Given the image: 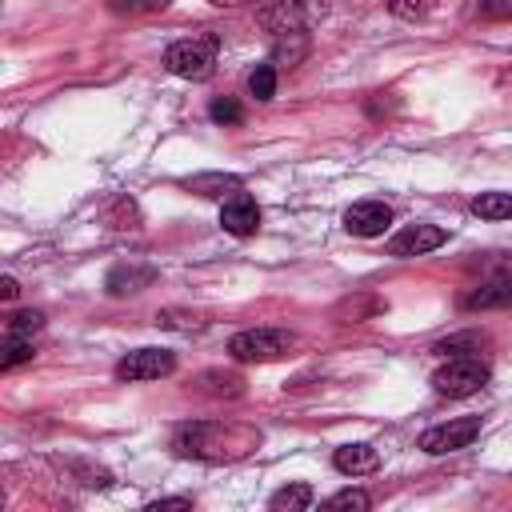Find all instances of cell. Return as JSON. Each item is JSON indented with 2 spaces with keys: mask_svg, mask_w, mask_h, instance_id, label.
Here are the masks:
<instances>
[{
  "mask_svg": "<svg viewBox=\"0 0 512 512\" xmlns=\"http://www.w3.org/2000/svg\"><path fill=\"white\" fill-rule=\"evenodd\" d=\"M176 372V352L168 348H136L116 364V380H160Z\"/></svg>",
  "mask_w": 512,
  "mask_h": 512,
  "instance_id": "cell-8",
  "label": "cell"
},
{
  "mask_svg": "<svg viewBox=\"0 0 512 512\" xmlns=\"http://www.w3.org/2000/svg\"><path fill=\"white\" fill-rule=\"evenodd\" d=\"M308 32H288V36H276L272 40V64L280 68H296L304 56H308Z\"/></svg>",
  "mask_w": 512,
  "mask_h": 512,
  "instance_id": "cell-15",
  "label": "cell"
},
{
  "mask_svg": "<svg viewBox=\"0 0 512 512\" xmlns=\"http://www.w3.org/2000/svg\"><path fill=\"white\" fill-rule=\"evenodd\" d=\"M332 468L344 472V476H364V472L380 468V452L372 444H340L332 452Z\"/></svg>",
  "mask_w": 512,
  "mask_h": 512,
  "instance_id": "cell-14",
  "label": "cell"
},
{
  "mask_svg": "<svg viewBox=\"0 0 512 512\" xmlns=\"http://www.w3.org/2000/svg\"><path fill=\"white\" fill-rule=\"evenodd\" d=\"M444 240H448V232H444L440 224H408V228H400V232L388 240V256H396V260L424 256V252H436Z\"/></svg>",
  "mask_w": 512,
  "mask_h": 512,
  "instance_id": "cell-9",
  "label": "cell"
},
{
  "mask_svg": "<svg viewBox=\"0 0 512 512\" xmlns=\"http://www.w3.org/2000/svg\"><path fill=\"white\" fill-rule=\"evenodd\" d=\"M476 12L488 20H512V0H476Z\"/></svg>",
  "mask_w": 512,
  "mask_h": 512,
  "instance_id": "cell-28",
  "label": "cell"
},
{
  "mask_svg": "<svg viewBox=\"0 0 512 512\" xmlns=\"http://www.w3.org/2000/svg\"><path fill=\"white\" fill-rule=\"evenodd\" d=\"M40 324H44L40 312H16V316H8V332L12 336H32V332H40Z\"/></svg>",
  "mask_w": 512,
  "mask_h": 512,
  "instance_id": "cell-27",
  "label": "cell"
},
{
  "mask_svg": "<svg viewBox=\"0 0 512 512\" xmlns=\"http://www.w3.org/2000/svg\"><path fill=\"white\" fill-rule=\"evenodd\" d=\"M164 508H192V500L188 496H164V500H152L148 504V512H164Z\"/></svg>",
  "mask_w": 512,
  "mask_h": 512,
  "instance_id": "cell-29",
  "label": "cell"
},
{
  "mask_svg": "<svg viewBox=\"0 0 512 512\" xmlns=\"http://www.w3.org/2000/svg\"><path fill=\"white\" fill-rule=\"evenodd\" d=\"M480 348H484V336L480 332H456V336L440 340L432 352H440V356H476Z\"/></svg>",
  "mask_w": 512,
  "mask_h": 512,
  "instance_id": "cell-19",
  "label": "cell"
},
{
  "mask_svg": "<svg viewBox=\"0 0 512 512\" xmlns=\"http://www.w3.org/2000/svg\"><path fill=\"white\" fill-rule=\"evenodd\" d=\"M392 224V208L384 204V200H356L348 212H344V228L352 232V236H380L384 228Z\"/></svg>",
  "mask_w": 512,
  "mask_h": 512,
  "instance_id": "cell-10",
  "label": "cell"
},
{
  "mask_svg": "<svg viewBox=\"0 0 512 512\" xmlns=\"http://www.w3.org/2000/svg\"><path fill=\"white\" fill-rule=\"evenodd\" d=\"M36 356V348H32V336H4V352H0V372H12L16 364H28Z\"/></svg>",
  "mask_w": 512,
  "mask_h": 512,
  "instance_id": "cell-18",
  "label": "cell"
},
{
  "mask_svg": "<svg viewBox=\"0 0 512 512\" xmlns=\"http://www.w3.org/2000/svg\"><path fill=\"white\" fill-rule=\"evenodd\" d=\"M332 0H264L256 8V20L264 32L272 36H288V32H308L328 16Z\"/></svg>",
  "mask_w": 512,
  "mask_h": 512,
  "instance_id": "cell-2",
  "label": "cell"
},
{
  "mask_svg": "<svg viewBox=\"0 0 512 512\" xmlns=\"http://www.w3.org/2000/svg\"><path fill=\"white\" fill-rule=\"evenodd\" d=\"M208 116H212L216 124H240V120H244V108H240L232 96H216V100L208 104Z\"/></svg>",
  "mask_w": 512,
  "mask_h": 512,
  "instance_id": "cell-24",
  "label": "cell"
},
{
  "mask_svg": "<svg viewBox=\"0 0 512 512\" xmlns=\"http://www.w3.org/2000/svg\"><path fill=\"white\" fill-rule=\"evenodd\" d=\"M256 432L244 428H220V424H184L172 440L176 456H196V460H232L256 448Z\"/></svg>",
  "mask_w": 512,
  "mask_h": 512,
  "instance_id": "cell-1",
  "label": "cell"
},
{
  "mask_svg": "<svg viewBox=\"0 0 512 512\" xmlns=\"http://www.w3.org/2000/svg\"><path fill=\"white\" fill-rule=\"evenodd\" d=\"M436 8V0H388V12L400 20H424Z\"/></svg>",
  "mask_w": 512,
  "mask_h": 512,
  "instance_id": "cell-25",
  "label": "cell"
},
{
  "mask_svg": "<svg viewBox=\"0 0 512 512\" xmlns=\"http://www.w3.org/2000/svg\"><path fill=\"white\" fill-rule=\"evenodd\" d=\"M152 280H156V268L152 264H116L104 276V288L112 296H132V292H144Z\"/></svg>",
  "mask_w": 512,
  "mask_h": 512,
  "instance_id": "cell-12",
  "label": "cell"
},
{
  "mask_svg": "<svg viewBox=\"0 0 512 512\" xmlns=\"http://www.w3.org/2000/svg\"><path fill=\"white\" fill-rule=\"evenodd\" d=\"M248 92L256 96V100H272L276 96V64L268 60V64H256L252 72H248Z\"/></svg>",
  "mask_w": 512,
  "mask_h": 512,
  "instance_id": "cell-20",
  "label": "cell"
},
{
  "mask_svg": "<svg viewBox=\"0 0 512 512\" xmlns=\"http://www.w3.org/2000/svg\"><path fill=\"white\" fill-rule=\"evenodd\" d=\"M480 436V416H464V420H448V424H432L420 436V448L428 456H448L456 448H468Z\"/></svg>",
  "mask_w": 512,
  "mask_h": 512,
  "instance_id": "cell-7",
  "label": "cell"
},
{
  "mask_svg": "<svg viewBox=\"0 0 512 512\" xmlns=\"http://www.w3.org/2000/svg\"><path fill=\"white\" fill-rule=\"evenodd\" d=\"M512 304V256L500 260L488 276H480L464 296H460V308L468 312H480V308H508Z\"/></svg>",
  "mask_w": 512,
  "mask_h": 512,
  "instance_id": "cell-6",
  "label": "cell"
},
{
  "mask_svg": "<svg viewBox=\"0 0 512 512\" xmlns=\"http://www.w3.org/2000/svg\"><path fill=\"white\" fill-rule=\"evenodd\" d=\"M472 212L480 220H512V192H480L472 200Z\"/></svg>",
  "mask_w": 512,
  "mask_h": 512,
  "instance_id": "cell-16",
  "label": "cell"
},
{
  "mask_svg": "<svg viewBox=\"0 0 512 512\" xmlns=\"http://www.w3.org/2000/svg\"><path fill=\"white\" fill-rule=\"evenodd\" d=\"M488 376L492 368L480 356H448V364L432 372V388L448 400H464V396H476L488 384Z\"/></svg>",
  "mask_w": 512,
  "mask_h": 512,
  "instance_id": "cell-4",
  "label": "cell"
},
{
  "mask_svg": "<svg viewBox=\"0 0 512 512\" xmlns=\"http://www.w3.org/2000/svg\"><path fill=\"white\" fill-rule=\"evenodd\" d=\"M156 324L160 328H172V332H200L204 328V316L180 312V308H164V312H156Z\"/></svg>",
  "mask_w": 512,
  "mask_h": 512,
  "instance_id": "cell-21",
  "label": "cell"
},
{
  "mask_svg": "<svg viewBox=\"0 0 512 512\" xmlns=\"http://www.w3.org/2000/svg\"><path fill=\"white\" fill-rule=\"evenodd\" d=\"M172 0H108V8L116 16H152V12H164Z\"/></svg>",
  "mask_w": 512,
  "mask_h": 512,
  "instance_id": "cell-23",
  "label": "cell"
},
{
  "mask_svg": "<svg viewBox=\"0 0 512 512\" xmlns=\"http://www.w3.org/2000/svg\"><path fill=\"white\" fill-rule=\"evenodd\" d=\"M200 380H204V392H212V396H240L244 392V380L236 372H204Z\"/></svg>",
  "mask_w": 512,
  "mask_h": 512,
  "instance_id": "cell-22",
  "label": "cell"
},
{
  "mask_svg": "<svg viewBox=\"0 0 512 512\" xmlns=\"http://www.w3.org/2000/svg\"><path fill=\"white\" fill-rule=\"evenodd\" d=\"M288 348H296V336L288 328H244L228 340V356L240 364H268L288 356Z\"/></svg>",
  "mask_w": 512,
  "mask_h": 512,
  "instance_id": "cell-3",
  "label": "cell"
},
{
  "mask_svg": "<svg viewBox=\"0 0 512 512\" xmlns=\"http://www.w3.org/2000/svg\"><path fill=\"white\" fill-rule=\"evenodd\" d=\"M184 188L196 192V196H208V200H228V196L244 192V180L232 176V172H196V176L184 180Z\"/></svg>",
  "mask_w": 512,
  "mask_h": 512,
  "instance_id": "cell-13",
  "label": "cell"
},
{
  "mask_svg": "<svg viewBox=\"0 0 512 512\" xmlns=\"http://www.w3.org/2000/svg\"><path fill=\"white\" fill-rule=\"evenodd\" d=\"M368 504H372V496L360 492V488H344V492H336V496L324 500V508H356V512H364Z\"/></svg>",
  "mask_w": 512,
  "mask_h": 512,
  "instance_id": "cell-26",
  "label": "cell"
},
{
  "mask_svg": "<svg viewBox=\"0 0 512 512\" xmlns=\"http://www.w3.org/2000/svg\"><path fill=\"white\" fill-rule=\"evenodd\" d=\"M164 68L180 80H208L216 68V36H188L164 52Z\"/></svg>",
  "mask_w": 512,
  "mask_h": 512,
  "instance_id": "cell-5",
  "label": "cell"
},
{
  "mask_svg": "<svg viewBox=\"0 0 512 512\" xmlns=\"http://www.w3.org/2000/svg\"><path fill=\"white\" fill-rule=\"evenodd\" d=\"M220 228L228 232V236H256V228H260V208H256V200L252 196H244V192H236V196H228L224 200V208H220Z\"/></svg>",
  "mask_w": 512,
  "mask_h": 512,
  "instance_id": "cell-11",
  "label": "cell"
},
{
  "mask_svg": "<svg viewBox=\"0 0 512 512\" xmlns=\"http://www.w3.org/2000/svg\"><path fill=\"white\" fill-rule=\"evenodd\" d=\"M208 4H216V8H240V4H256V0H208Z\"/></svg>",
  "mask_w": 512,
  "mask_h": 512,
  "instance_id": "cell-31",
  "label": "cell"
},
{
  "mask_svg": "<svg viewBox=\"0 0 512 512\" xmlns=\"http://www.w3.org/2000/svg\"><path fill=\"white\" fill-rule=\"evenodd\" d=\"M308 504H312V488H308V484H284V488L272 492V500H268L272 512H300V508H308Z\"/></svg>",
  "mask_w": 512,
  "mask_h": 512,
  "instance_id": "cell-17",
  "label": "cell"
},
{
  "mask_svg": "<svg viewBox=\"0 0 512 512\" xmlns=\"http://www.w3.org/2000/svg\"><path fill=\"white\" fill-rule=\"evenodd\" d=\"M16 292H20V284H16L12 276H4V280H0V296H4V300H16Z\"/></svg>",
  "mask_w": 512,
  "mask_h": 512,
  "instance_id": "cell-30",
  "label": "cell"
}]
</instances>
